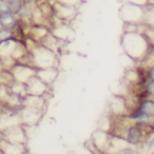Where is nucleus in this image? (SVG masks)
Returning <instances> with one entry per match:
<instances>
[{
	"mask_svg": "<svg viewBox=\"0 0 154 154\" xmlns=\"http://www.w3.org/2000/svg\"><path fill=\"white\" fill-rule=\"evenodd\" d=\"M122 47L131 59L143 62L149 52L150 42L140 31L125 32L122 36Z\"/></svg>",
	"mask_w": 154,
	"mask_h": 154,
	"instance_id": "f257e3e1",
	"label": "nucleus"
},
{
	"mask_svg": "<svg viewBox=\"0 0 154 154\" xmlns=\"http://www.w3.org/2000/svg\"><path fill=\"white\" fill-rule=\"evenodd\" d=\"M114 135L120 137L126 143L135 148L145 146L149 139V136L145 132L143 127L131 122L128 118L126 124L118 125L116 128H114Z\"/></svg>",
	"mask_w": 154,
	"mask_h": 154,
	"instance_id": "f03ea898",
	"label": "nucleus"
},
{
	"mask_svg": "<svg viewBox=\"0 0 154 154\" xmlns=\"http://www.w3.org/2000/svg\"><path fill=\"white\" fill-rule=\"evenodd\" d=\"M29 58H30V64H32L37 70H39V69L57 68V53L48 49L47 47L40 45V43H36L29 51Z\"/></svg>",
	"mask_w": 154,
	"mask_h": 154,
	"instance_id": "7ed1b4c3",
	"label": "nucleus"
},
{
	"mask_svg": "<svg viewBox=\"0 0 154 154\" xmlns=\"http://www.w3.org/2000/svg\"><path fill=\"white\" fill-rule=\"evenodd\" d=\"M119 14L125 23L143 24L145 22L146 7L125 2L120 8Z\"/></svg>",
	"mask_w": 154,
	"mask_h": 154,
	"instance_id": "20e7f679",
	"label": "nucleus"
},
{
	"mask_svg": "<svg viewBox=\"0 0 154 154\" xmlns=\"http://www.w3.org/2000/svg\"><path fill=\"white\" fill-rule=\"evenodd\" d=\"M36 72L37 69H35L32 64L23 63V62H16L15 66L11 69L14 80L24 85L36 75Z\"/></svg>",
	"mask_w": 154,
	"mask_h": 154,
	"instance_id": "39448f33",
	"label": "nucleus"
},
{
	"mask_svg": "<svg viewBox=\"0 0 154 154\" xmlns=\"http://www.w3.org/2000/svg\"><path fill=\"white\" fill-rule=\"evenodd\" d=\"M18 116L21 125L23 126H35L40 122L42 117V110L35 109L31 107H22L18 111Z\"/></svg>",
	"mask_w": 154,
	"mask_h": 154,
	"instance_id": "423d86ee",
	"label": "nucleus"
},
{
	"mask_svg": "<svg viewBox=\"0 0 154 154\" xmlns=\"http://www.w3.org/2000/svg\"><path fill=\"white\" fill-rule=\"evenodd\" d=\"M1 132H2L3 138L11 143H20V145L26 143V132H24V128L22 125H13V126L5 128Z\"/></svg>",
	"mask_w": 154,
	"mask_h": 154,
	"instance_id": "0eeeda50",
	"label": "nucleus"
},
{
	"mask_svg": "<svg viewBox=\"0 0 154 154\" xmlns=\"http://www.w3.org/2000/svg\"><path fill=\"white\" fill-rule=\"evenodd\" d=\"M53 15L54 17L58 18V20L69 23L72 21L77 15V9L76 8L70 7V5H62V3L56 1L53 5Z\"/></svg>",
	"mask_w": 154,
	"mask_h": 154,
	"instance_id": "6e6552de",
	"label": "nucleus"
},
{
	"mask_svg": "<svg viewBox=\"0 0 154 154\" xmlns=\"http://www.w3.org/2000/svg\"><path fill=\"white\" fill-rule=\"evenodd\" d=\"M0 28L9 30L17 35L21 31V21L14 12L0 14Z\"/></svg>",
	"mask_w": 154,
	"mask_h": 154,
	"instance_id": "1a4fd4ad",
	"label": "nucleus"
},
{
	"mask_svg": "<svg viewBox=\"0 0 154 154\" xmlns=\"http://www.w3.org/2000/svg\"><path fill=\"white\" fill-rule=\"evenodd\" d=\"M26 93L30 95H37V96H45L49 92L50 86L35 75L26 84Z\"/></svg>",
	"mask_w": 154,
	"mask_h": 154,
	"instance_id": "9d476101",
	"label": "nucleus"
},
{
	"mask_svg": "<svg viewBox=\"0 0 154 154\" xmlns=\"http://www.w3.org/2000/svg\"><path fill=\"white\" fill-rule=\"evenodd\" d=\"M51 33L59 39L62 42H66V41H71L74 38V33L73 30L69 26L66 22L60 21V23H56L54 28L51 30Z\"/></svg>",
	"mask_w": 154,
	"mask_h": 154,
	"instance_id": "9b49d317",
	"label": "nucleus"
},
{
	"mask_svg": "<svg viewBox=\"0 0 154 154\" xmlns=\"http://www.w3.org/2000/svg\"><path fill=\"white\" fill-rule=\"evenodd\" d=\"M0 152L1 154H24L26 145L11 143L2 138L0 140Z\"/></svg>",
	"mask_w": 154,
	"mask_h": 154,
	"instance_id": "f8f14e48",
	"label": "nucleus"
},
{
	"mask_svg": "<svg viewBox=\"0 0 154 154\" xmlns=\"http://www.w3.org/2000/svg\"><path fill=\"white\" fill-rule=\"evenodd\" d=\"M36 76L39 77L43 82L51 86L55 82L58 77V69L57 68H49V69H39L36 72Z\"/></svg>",
	"mask_w": 154,
	"mask_h": 154,
	"instance_id": "ddd939ff",
	"label": "nucleus"
},
{
	"mask_svg": "<svg viewBox=\"0 0 154 154\" xmlns=\"http://www.w3.org/2000/svg\"><path fill=\"white\" fill-rule=\"evenodd\" d=\"M23 107H31L35 109L42 110L45 107V96H37V95H26L23 98Z\"/></svg>",
	"mask_w": 154,
	"mask_h": 154,
	"instance_id": "4468645a",
	"label": "nucleus"
},
{
	"mask_svg": "<svg viewBox=\"0 0 154 154\" xmlns=\"http://www.w3.org/2000/svg\"><path fill=\"white\" fill-rule=\"evenodd\" d=\"M136 106L138 109L147 113L151 117H154V98H145L140 99L136 103Z\"/></svg>",
	"mask_w": 154,
	"mask_h": 154,
	"instance_id": "2eb2a0df",
	"label": "nucleus"
},
{
	"mask_svg": "<svg viewBox=\"0 0 154 154\" xmlns=\"http://www.w3.org/2000/svg\"><path fill=\"white\" fill-rule=\"evenodd\" d=\"M111 154H140V152L138 151L137 148L132 147V146H129V145H125L122 147L118 148L117 150H115Z\"/></svg>",
	"mask_w": 154,
	"mask_h": 154,
	"instance_id": "dca6fc26",
	"label": "nucleus"
},
{
	"mask_svg": "<svg viewBox=\"0 0 154 154\" xmlns=\"http://www.w3.org/2000/svg\"><path fill=\"white\" fill-rule=\"evenodd\" d=\"M145 66V74L147 80H154V63L143 64Z\"/></svg>",
	"mask_w": 154,
	"mask_h": 154,
	"instance_id": "f3484780",
	"label": "nucleus"
},
{
	"mask_svg": "<svg viewBox=\"0 0 154 154\" xmlns=\"http://www.w3.org/2000/svg\"><path fill=\"white\" fill-rule=\"evenodd\" d=\"M10 12H13V9H12L9 1L8 0H0V14L10 13Z\"/></svg>",
	"mask_w": 154,
	"mask_h": 154,
	"instance_id": "a211bd4d",
	"label": "nucleus"
},
{
	"mask_svg": "<svg viewBox=\"0 0 154 154\" xmlns=\"http://www.w3.org/2000/svg\"><path fill=\"white\" fill-rule=\"evenodd\" d=\"M56 1L62 3V5H70V7L76 8V9H78V8H79V5L82 3V0H56Z\"/></svg>",
	"mask_w": 154,
	"mask_h": 154,
	"instance_id": "6ab92c4d",
	"label": "nucleus"
},
{
	"mask_svg": "<svg viewBox=\"0 0 154 154\" xmlns=\"http://www.w3.org/2000/svg\"><path fill=\"white\" fill-rule=\"evenodd\" d=\"M8 1H9V3L11 5L14 13H16V12L20 9V7L24 3L23 0H8Z\"/></svg>",
	"mask_w": 154,
	"mask_h": 154,
	"instance_id": "aec40b11",
	"label": "nucleus"
},
{
	"mask_svg": "<svg viewBox=\"0 0 154 154\" xmlns=\"http://www.w3.org/2000/svg\"><path fill=\"white\" fill-rule=\"evenodd\" d=\"M126 2L133 3V5H140V7H147L149 3V0H125Z\"/></svg>",
	"mask_w": 154,
	"mask_h": 154,
	"instance_id": "412c9836",
	"label": "nucleus"
},
{
	"mask_svg": "<svg viewBox=\"0 0 154 154\" xmlns=\"http://www.w3.org/2000/svg\"><path fill=\"white\" fill-rule=\"evenodd\" d=\"M145 147H146V149H147V151H150V152L154 151V135L148 139Z\"/></svg>",
	"mask_w": 154,
	"mask_h": 154,
	"instance_id": "4be33fe9",
	"label": "nucleus"
},
{
	"mask_svg": "<svg viewBox=\"0 0 154 154\" xmlns=\"http://www.w3.org/2000/svg\"><path fill=\"white\" fill-rule=\"evenodd\" d=\"M149 125H150V129H151V132L154 134V117H152V119Z\"/></svg>",
	"mask_w": 154,
	"mask_h": 154,
	"instance_id": "5701e85b",
	"label": "nucleus"
},
{
	"mask_svg": "<svg viewBox=\"0 0 154 154\" xmlns=\"http://www.w3.org/2000/svg\"><path fill=\"white\" fill-rule=\"evenodd\" d=\"M24 3H28V5H33L34 3V0H23Z\"/></svg>",
	"mask_w": 154,
	"mask_h": 154,
	"instance_id": "b1692460",
	"label": "nucleus"
},
{
	"mask_svg": "<svg viewBox=\"0 0 154 154\" xmlns=\"http://www.w3.org/2000/svg\"><path fill=\"white\" fill-rule=\"evenodd\" d=\"M151 154H154V151H152V152H151Z\"/></svg>",
	"mask_w": 154,
	"mask_h": 154,
	"instance_id": "393cba45",
	"label": "nucleus"
}]
</instances>
